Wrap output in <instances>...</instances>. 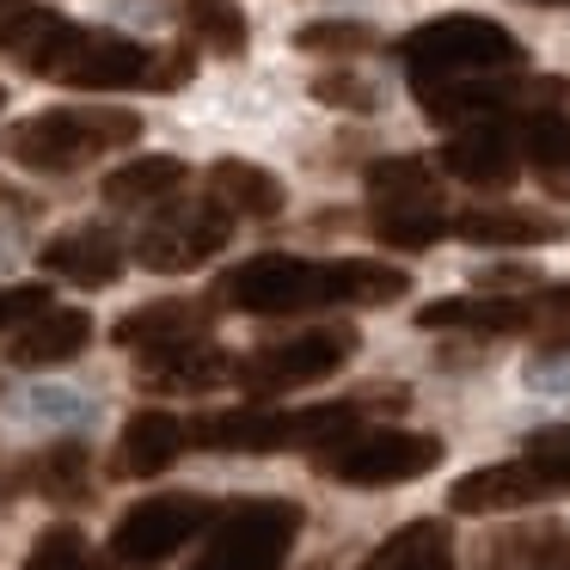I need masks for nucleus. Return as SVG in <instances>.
Instances as JSON below:
<instances>
[{
	"mask_svg": "<svg viewBox=\"0 0 570 570\" xmlns=\"http://www.w3.org/2000/svg\"><path fill=\"white\" fill-rule=\"evenodd\" d=\"M129 141H141V117L124 105H62L7 129V154L26 173H80Z\"/></svg>",
	"mask_w": 570,
	"mask_h": 570,
	"instance_id": "3",
	"label": "nucleus"
},
{
	"mask_svg": "<svg viewBox=\"0 0 570 570\" xmlns=\"http://www.w3.org/2000/svg\"><path fill=\"white\" fill-rule=\"evenodd\" d=\"M178 454H185V423L173 411H136L124 423V435H117L111 472L117 479H160Z\"/></svg>",
	"mask_w": 570,
	"mask_h": 570,
	"instance_id": "19",
	"label": "nucleus"
},
{
	"mask_svg": "<svg viewBox=\"0 0 570 570\" xmlns=\"http://www.w3.org/2000/svg\"><path fill=\"white\" fill-rule=\"evenodd\" d=\"M68 38H75V19L50 13V7H13V13L0 19V56L19 62L26 75H43V80L56 75Z\"/></svg>",
	"mask_w": 570,
	"mask_h": 570,
	"instance_id": "18",
	"label": "nucleus"
},
{
	"mask_svg": "<svg viewBox=\"0 0 570 570\" xmlns=\"http://www.w3.org/2000/svg\"><path fill=\"white\" fill-rule=\"evenodd\" d=\"M368 399H332V405H301V411H271V405H239V411H209L185 430V442L209 454H283V448H325L344 442L362 423Z\"/></svg>",
	"mask_w": 570,
	"mask_h": 570,
	"instance_id": "2",
	"label": "nucleus"
},
{
	"mask_svg": "<svg viewBox=\"0 0 570 570\" xmlns=\"http://www.w3.org/2000/svg\"><path fill=\"white\" fill-rule=\"evenodd\" d=\"M362 337L350 325H313L301 337H283V344H264L252 356H234V386H246L252 399L288 393V386H313L325 374H337L350 356H356Z\"/></svg>",
	"mask_w": 570,
	"mask_h": 570,
	"instance_id": "7",
	"label": "nucleus"
},
{
	"mask_svg": "<svg viewBox=\"0 0 570 570\" xmlns=\"http://www.w3.org/2000/svg\"><path fill=\"white\" fill-rule=\"evenodd\" d=\"M301 521L307 515L288 497H246L215 515V533L190 570H283V558L301 540Z\"/></svg>",
	"mask_w": 570,
	"mask_h": 570,
	"instance_id": "5",
	"label": "nucleus"
},
{
	"mask_svg": "<svg viewBox=\"0 0 570 570\" xmlns=\"http://www.w3.org/2000/svg\"><path fill=\"white\" fill-rule=\"evenodd\" d=\"M0 105H7V92H0Z\"/></svg>",
	"mask_w": 570,
	"mask_h": 570,
	"instance_id": "37",
	"label": "nucleus"
},
{
	"mask_svg": "<svg viewBox=\"0 0 570 570\" xmlns=\"http://www.w3.org/2000/svg\"><path fill=\"white\" fill-rule=\"evenodd\" d=\"M203 185H209V203L222 215H239V222H271V215H283V178L252 166V160H215Z\"/></svg>",
	"mask_w": 570,
	"mask_h": 570,
	"instance_id": "21",
	"label": "nucleus"
},
{
	"mask_svg": "<svg viewBox=\"0 0 570 570\" xmlns=\"http://www.w3.org/2000/svg\"><path fill=\"white\" fill-rule=\"evenodd\" d=\"M515 148L540 166V178L558 190V197H570V124H558V111L528 117V124L515 129Z\"/></svg>",
	"mask_w": 570,
	"mask_h": 570,
	"instance_id": "26",
	"label": "nucleus"
},
{
	"mask_svg": "<svg viewBox=\"0 0 570 570\" xmlns=\"http://www.w3.org/2000/svg\"><path fill=\"white\" fill-rule=\"evenodd\" d=\"M399 62L411 68V80H454V75H515L528 62V50L515 43V31L479 13H448L430 26L399 38Z\"/></svg>",
	"mask_w": 570,
	"mask_h": 570,
	"instance_id": "4",
	"label": "nucleus"
},
{
	"mask_svg": "<svg viewBox=\"0 0 570 570\" xmlns=\"http://www.w3.org/2000/svg\"><path fill=\"white\" fill-rule=\"evenodd\" d=\"M215 325V307L209 301H148V307L124 313L111 325V344L129 350V356H154V350H185V344H203Z\"/></svg>",
	"mask_w": 570,
	"mask_h": 570,
	"instance_id": "13",
	"label": "nucleus"
},
{
	"mask_svg": "<svg viewBox=\"0 0 570 570\" xmlns=\"http://www.w3.org/2000/svg\"><path fill=\"white\" fill-rule=\"evenodd\" d=\"M313 99L337 105V111H374L381 92H374L368 80H356V75H320V80H313Z\"/></svg>",
	"mask_w": 570,
	"mask_h": 570,
	"instance_id": "32",
	"label": "nucleus"
},
{
	"mask_svg": "<svg viewBox=\"0 0 570 570\" xmlns=\"http://www.w3.org/2000/svg\"><path fill=\"white\" fill-rule=\"evenodd\" d=\"M92 344V320L80 307H43L38 320L19 325V337L7 344V362L13 368H62L80 350Z\"/></svg>",
	"mask_w": 570,
	"mask_h": 570,
	"instance_id": "17",
	"label": "nucleus"
},
{
	"mask_svg": "<svg viewBox=\"0 0 570 570\" xmlns=\"http://www.w3.org/2000/svg\"><path fill=\"white\" fill-rule=\"evenodd\" d=\"M313 466L337 484L381 491V484H411L442 466V442L423 430H350L344 442L313 448Z\"/></svg>",
	"mask_w": 570,
	"mask_h": 570,
	"instance_id": "6",
	"label": "nucleus"
},
{
	"mask_svg": "<svg viewBox=\"0 0 570 570\" xmlns=\"http://www.w3.org/2000/svg\"><path fill=\"white\" fill-rule=\"evenodd\" d=\"M540 288V283H533ZM533 288L528 295H497V288H479V295H448L417 307L423 332H466V337H533Z\"/></svg>",
	"mask_w": 570,
	"mask_h": 570,
	"instance_id": "11",
	"label": "nucleus"
},
{
	"mask_svg": "<svg viewBox=\"0 0 570 570\" xmlns=\"http://www.w3.org/2000/svg\"><path fill=\"white\" fill-rule=\"evenodd\" d=\"M222 307L258 313V320H283V313H320V307H393L411 288L399 264L381 258H288V252H264L222 276Z\"/></svg>",
	"mask_w": 570,
	"mask_h": 570,
	"instance_id": "1",
	"label": "nucleus"
},
{
	"mask_svg": "<svg viewBox=\"0 0 570 570\" xmlns=\"http://www.w3.org/2000/svg\"><path fill=\"white\" fill-rule=\"evenodd\" d=\"M31 491H43L50 503H80L87 497V484H92V454H87V442H56V448H43L38 460H31Z\"/></svg>",
	"mask_w": 570,
	"mask_h": 570,
	"instance_id": "25",
	"label": "nucleus"
},
{
	"mask_svg": "<svg viewBox=\"0 0 570 570\" xmlns=\"http://www.w3.org/2000/svg\"><path fill=\"white\" fill-rule=\"evenodd\" d=\"M528 7H570V0H528Z\"/></svg>",
	"mask_w": 570,
	"mask_h": 570,
	"instance_id": "36",
	"label": "nucleus"
},
{
	"mask_svg": "<svg viewBox=\"0 0 570 570\" xmlns=\"http://www.w3.org/2000/svg\"><path fill=\"white\" fill-rule=\"evenodd\" d=\"M540 570H570V546H564V552L552 558V564H540Z\"/></svg>",
	"mask_w": 570,
	"mask_h": 570,
	"instance_id": "35",
	"label": "nucleus"
},
{
	"mask_svg": "<svg viewBox=\"0 0 570 570\" xmlns=\"http://www.w3.org/2000/svg\"><path fill=\"white\" fill-rule=\"evenodd\" d=\"M136 386H148V393H215V386H234V356L215 350L209 337L185 350H154V356H136Z\"/></svg>",
	"mask_w": 570,
	"mask_h": 570,
	"instance_id": "15",
	"label": "nucleus"
},
{
	"mask_svg": "<svg viewBox=\"0 0 570 570\" xmlns=\"http://www.w3.org/2000/svg\"><path fill=\"white\" fill-rule=\"evenodd\" d=\"M374 43L381 38L368 26H356V19H313V26L295 31V50H307V56H362Z\"/></svg>",
	"mask_w": 570,
	"mask_h": 570,
	"instance_id": "29",
	"label": "nucleus"
},
{
	"mask_svg": "<svg viewBox=\"0 0 570 570\" xmlns=\"http://www.w3.org/2000/svg\"><path fill=\"white\" fill-rule=\"evenodd\" d=\"M362 570H454V540H448L442 521H405L374 546Z\"/></svg>",
	"mask_w": 570,
	"mask_h": 570,
	"instance_id": "23",
	"label": "nucleus"
},
{
	"mask_svg": "<svg viewBox=\"0 0 570 570\" xmlns=\"http://www.w3.org/2000/svg\"><path fill=\"white\" fill-rule=\"evenodd\" d=\"M43 307H56L43 283H13V288H0V332H19V325L38 320Z\"/></svg>",
	"mask_w": 570,
	"mask_h": 570,
	"instance_id": "33",
	"label": "nucleus"
},
{
	"mask_svg": "<svg viewBox=\"0 0 570 570\" xmlns=\"http://www.w3.org/2000/svg\"><path fill=\"white\" fill-rule=\"evenodd\" d=\"M368 203L374 209H442L435 203V166L417 154H393V160L368 166Z\"/></svg>",
	"mask_w": 570,
	"mask_h": 570,
	"instance_id": "24",
	"label": "nucleus"
},
{
	"mask_svg": "<svg viewBox=\"0 0 570 570\" xmlns=\"http://www.w3.org/2000/svg\"><path fill=\"white\" fill-rule=\"evenodd\" d=\"M26 570H92V552H87V533L80 528H43L38 546H31Z\"/></svg>",
	"mask_w": 570,
	"mask_h": 570,
	"instance_id": "30",
	"label": "nucleus"
},
{
	"mask_svg": "<svg viewBox=\"0 0 570 570\" xmlns=\"http://www.w3.org/2000/svg\"><path fill=\"white\" fill-rule=\"evenodd\" d=\"M190 75H197V56H190V43H185V50H173L166 62H154V68H148L154 87H185Z\"/></svg>",
	"mask_w": 570,
	"mask_h": 570,
	"instance_id": "34",
	"label": "nucleus"
},
{
	"mask_svg": "<svg viewBox=\"0 0 570 570\" xmlns=\"http://www.w3.org/2000/svg\"><path fill=\"white\" fill-rule=\"evenodd\" d=\"M185 26H190V38L203 43V50H215V56H239L246 50V13H239L234 0H190V13H185Z\"/></svg>",
	"mask_w": 570,
	"mask_h": 570,
	"instance_id": "27",
	"label": "nucleus"
},
{
	"mask_svg": "<svg viewBox=\"0 0 570 570\" xmlns=\"http://www.w3.org/2000/svg\"><path fill=\"white\" fill-rule=\"evenodd\" d=\"M215 515H222V509H215L209 497H190V491H178V497H141L136 509H124V515H117L111 558L124 570H148V564H160V558H173L178 546H190Z\"/></svg>",
	"mask_w": 570,
	"mask_h": 570,
	"instance_id": "8",
	"label": "nucleus"
},
{
	"mask_svg": "<svg viewBox=\"0 0 570 570\" xmlns=\"http://www.w3.org/2000/svg\"><path fill=\"white\" fill-rule=\"evenodd\" d=\"M185 185H190V166L185 160H173V154H141V160L117 166L99 190H105L111 209H154V203L178 197Z\"/></svg>",
	"mask_w": 570,
	"mask_h": 570,
	"instance_id": "22",
	"label": "nucleus"
},
{
	"mask_svg": "<svg viewBox=\"0 0 570 570\" xmlns=\"http://www.w3.org/2000/svg\"><path fill=\"white\" fill-rule=\"evenodd\" d=\"M552 491H564V484L546 479L533 460H503V466H479V472H466V479H454L448 509H454V515H503V509L546 503Z\"/></svg>",
	"mask_w": 570,
	"mask_h": 570,
	"instance_id": "12",
	"label": "nucleus"
},
{
	"mask_svg": "<svg viewBox=\"0 0 570 570\" xmlns=\"http://www.w3.org/2000/svg\"><path fill=\"white\" fill-rule=\"evenodd\" d=\"M521 460H533L546 479L570 484V423H546V430H533L528 442H521Z\"/></svg>",
	"mask_w": 570,
	"mask_h": 570,
	"instance_id": "31",
	"label": "nucleus"
},
{
	"mask_svg": "<svg viewBox=\"0 0 570 570\" xmlns=\"http://www.w3.org/2000/svg\"><path fill=\"white\" fill-rule=\"evenodd\" d=\"M0 7H7V0H0Z\"/></svg>",
	"mask_w": 570,
	"mask_h": 570,
	"instance_id": "38",
	"label": "nucleus"
},
{
	"mask_svg": "<svg viewBox=\"0 0 570 570\" xmlns=\"http://www.w3.org/2000/svg\"><path fill=\"white\" fill-rule=\"evenodd\" d=\"M448 234L466 239V246L515 252V246H552V239H564V222L546 209H466L448 222Z\"/></svg>",
	"mask_w": 570,
	"mask_h": 570,
	"instance_id": "20",
	"label": "nucleus"
},
{
	"mask_svg": "<svg viewBox=\"0 0 570 570\" xmlns=\"http://www.w3.org/2000/svg\"><path fill=\"white\" fill-rule=\"evenodd\" d=\"M374 239L393 252H423L435 239H448V215L442 209H374Z\"/></svg>",
	"mask_w": 570,
	"mask_h": 570,
	"instance_id": "28",
	"label": "nucleus"
},
{
	"mask_svg": "<svg viewBox=\"0 0 570 570\" xmlns=\"http://www.w3.org/2000/svg\"><path fill=\"white\" fill-rule=\"evenodd\" d=\"M38 264H43V276H62V283H80V288H105L124 276V246L105 227H68V234L43 239Z\"/></svg>",
	"mask_w": 570,
	"mask_h": 570,
	"instance_id": "16",
	"label": "nucleus"
},
{
	"mask_svg": "<svg viewBox=\"0 0 570 570\" xmlns=\"http://www.w3.org/2000/svg\"><path fill=\"white\" fill-rule=\"evenodd\" d=\"M442 173H454L460 185H472V190H509L515 173H521L515 129H503V124L460 129V136L442 148Z\"/></svg>",
	"mask_w": 570,
	"mask_h": 570,
	"instance_id": "14",
	"label": "nucleus"
},
{
	"mask_svg": "<svg viewBox=\"0 0 570 570\" xmlns=\"http://www.w3.org/2000/svg\"><path fill=\"white\" fill-rule=\"evenodd\" d=\"M227 234H234V215L203 203V209H178V215H166V222H154L148 234L136 239V258H141V271L185 276V271H197V264H209L215 252L227 246Z\"/></svg>",
	"mask_w": 570,
	"mask_h": 570,
	"instance_id": "9",
	"label": "nucleus"
},
{
	"mask_svg": "<svg viewBox=\"0 0 570 570\" xmlns=\"http://www.w3.org/2000/svg\"><path fill=\"white\" fill-rule=\"evenodd\" d=\"M148 68H154V56L141 50V43L117 38V31L75 26V38H68V50H62V62H56L50 80L80 87V92H117V87H141Z\"/></svg>",
	"mask_w": 570,
	"mask_h": 570,
	"instance_id": "10",
	"label": "nucleus"
}]
</instances>
